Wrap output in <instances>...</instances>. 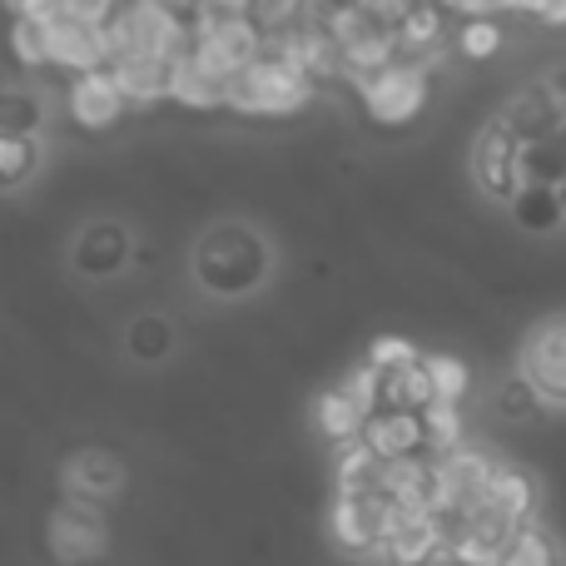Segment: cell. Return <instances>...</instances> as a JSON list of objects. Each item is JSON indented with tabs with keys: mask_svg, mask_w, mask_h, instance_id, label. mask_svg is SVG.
<instances>
[{
	"mask_svg": "<svg viewBox=\"0 0 566 566\" xmlns=\"http://www.w3.org/2000/svg\"><path fill=\"white\" fill-rule=\"evenodd\" d=\"M80 566H99V562H80Z\"/></svg>",
	"mask_w": 566,
	"mask_h": 566,
	"instance_id": "obj_39",
	"label": "cell"
},
{
	"mask_svg": "<svg viewBox=\"0 0 566 566\" xmlns=\"http://www.w3.org/2000/svg\"><path fill=\"white\" fill-rule=\"evenodd\" d=\"M428 95H432L428 70L408 65V60H398L392 70L373 75L368 85H358V99H363V109H368V119L373 125H388V129L412 125V119L422 115V105H428Z\"/></svg>",
	"mask_w": 566,
	"mask_h": 566,
	"instance_id": "obj_5",
	"label": "cell"
},
{
	"mask_svg": "<svg viewBox=\"0 0 566 566\" xmlns=\"http://www.w3.org/2000/svg\"><path fill=\"white\" fill-rule=\"evenodd\" d=\"M313 422H318V432L323 438H333V442H358L368 412H363L343 388H328L318 402H313Z\"/></svg>",
	"mask_w": 566,
	"mask_h": 566,
	"instance_id": "obj_21",
	"label": "cell"
},
{
	"mask_svg": "<svg viewBox=\"0 0 566 566\" xmlns=\"http://www.w3.org/2000/svg\"><path fill=\"white\" fill-rule=\"evenodd\" d=\"M0 6H6V10H10V15H15V10H20V0H0Z\"/></svg>",
	"mask_w": 566,
	"mask_h": 566,
	"instance_id": "obj_37",
	"label": "cell"
},
{
	"mask_svg": "<svg viewBox=\"0 0 566 566\" xmlns=\"http://www.w3.org/2000/svg\"><path fill=\"white\" fill-rule=\"evenodd\" d=\"M428 378H432V388H438V402H462L468 398V388H472V373H468V363L462 358H452V353H428Z\"/></svg>",
	"mask_w": 566,
	"mask_h": 566,
	"instance_id": "obj_28",
	"label": "cell"
},
{
	"mask_svg": "<svg viewBox=\"0 0 566 566\" xmlns=\"http://www.w3.org/2000/svg\"><path fill=\"white\" fill-rule=\"evenodd\" d=\"M542 25L547 30H566V0H547V10H542Z\"/></svg>",
	"mask_w": 566,
	"mask_h": 566,
	"instance_id": "obj_34",
	"label": "cell"
},
{
	"mask_svg": "<svg viewBox=\"0 0 566 566\" xmlns=\"http://www.w3.org/2000/svg\"><path fill=\"white\" fill-rule=\"evenodd\" d=\"M119 6H125V0H65V15H75V20H85V25L105 30L109 20L119 15Z\"/></svg>",
	"mask_w": 566,
	"mask_h": 566,
	"instance_id": "obj_32",
	"label": "cell"
},
{
	"mask_svg": "<svg viewBox=\"0 0 566 566\" xmlns=\"http://www.w3.org/2000/svg\"><path fill=\"white\" fill-rule=\"evenodd\" d=\"M205 6H229V10H249V0H205Z\"/></svg>",
	"mask_w": 566,
	"mask_h": 566,
	"instance_id": "obj_36",
	"label": "cell"
},
{
	"mask_svg": "<svg viewBox=\"0 0 566 566\" xmlns=\"http://www.w3.org/2000/svg\"><path fill=\"white\" fill-rule=\"evenodd\" d=\"M169 60L165 55H119L109 60V75H115L119 95L129 99V105H159V99H169Z\"/></svg>",
	"mask_w": 566,
	"mask_h": 566,
	"instance_id": "obj_16",
	"label": "cell"
},
{
	"mask_svg": "<svg viewBox=\"0 0 566 566\" xmlns=\"http://www.w3.org/2000/svg\"><path fill=\"white\" fill-rule=\"evenodd\" d=\"M169 343H175V333H169V323L159 318V313H145V318H135V328H129V353H135L139 363H159L169 353Z\"/></svg>",
	"mask_w": 566,
	"mask_h": 566,
	"instance_id": "obj_29",
	"label": "cell"
},
{
	"mask_svg": "<svg viewBox=\"0 0 566 566\" xmlns=\"http://www.w3.org/2000/svg\"><path fill=\"white\" fill-rule=\"evenodd\" d=\"M418 358L422 353L408 338H392V333L373 338V348H368V363H378V368H402V363H418Z\"/></svg>",
	"mask_w": 566,
	"mask_h": 566,
	"instance_id": "obj_31",
	"label": "cell"
},
{
	"mask_svg": "<svg viewBox=\"0 0 566 566\" xmlns=\"http://www.w3.org/2000/svg\"><path fill=\"white\" fill-rule=\"evenodd\" d=\"M502 45H507V35H502V20H497V15H482V20H458V30H452V50H458L462 60H472V65H482V60H492Z\"/></svg>",
	"mask_w": 566,
	"mask_h": 566,
	"instance_id": "obj_24",
	"label": "cell"
},
{
	"mask_svg": "<svg viewBox=\"0 0 566 566\" xmlns=\"http://www.w3.org/2000/svg\"><path fill=\"white\" fill-rule=\"evenodd\" d=\"M422 422H428V452L432 458H448V452H458L462 442H468L462 402H432V408L422 412Z\"/></svg>",
	"mask_w": 566,
	"mask_h": 566,
	"instance_id": "obj_25",
	"label": "cell"
},
{
	"mask_svg": "<svg viewBox=\"0 0 566 566\" xmlns=\"http://www.w3.org/2000/svg\"><path fill=\"white\" fill-rule=\"evenodd\" d=\"M195 274L209 293H219V298H239V293H249L264 279V244L239 224L214 229V234L199 244Z\"/></svg>",
	"mask_w": 566,
	"mask_h": 566,
	"instance_id": "obj_3",
	"label": "cell"
},
{
	"mask_svg": "<svg viewBox=\"0 0 566 566\" xmlns=\"http://www.w3.org/2000/svg\"><path fill=\"white\" fill-rule=\"evenodd\" d=\"M363 442L388 462L422 458L428 452V422H422L418 408H378L363 422Z\"/></svg>",
	"mask_w": 566,
	"mask_h": 566,
	"instance_id": "obj_11",
	"label": "cell"
},
{
	"mask_svg": "<svg viewBox=\"0 0 566 566\" xmlns=\"http://www.w3.org/2000/svg\"><path fill=\"white\" fill-rule=\"evenodd\" d=\"M50 70H65V75L109 70V35L75 15L50 20Z\"/></svg>",
	"mask_w": 566,
	"mask_h": 566,
	"instance_id": "obj_8",
	"label": "cell"
},
{
	"mask_svg": "<svg viewBox=\"0 0 566 566\" xmlns=\"http://www.w3.org/2000/svg\"><path fill=\"white\" fill-rule=\"evenodd\" d=\"M497 10L502 15H532L537 20L542 10H547V0H497Z\"/></svg>",
	"mask_w": 566,
	"mask_h": 566,
	"instance_id": "obj_33",
	"label": "cell"
},
{
	"mask_svg": "<svg viewBox=\"0 0 566 566\" xmlns=\"http://www.w3.org/2000/svg\"><path fill=\"white\" fill-rule=\"evenodd\" d=\"M105 35H109V60H119V55L179 60L195 50V25H189V15H175V10L159 6V0H125L119 15L105 25Z\"/></svg>",
	"mask_w": 566,
	"mask_h": 566,
	"instance_id": "obj_1",
	"label": "cell"
},
{
	"mask_svg": "<svg viewBox=\"0 0 566 566\" xmlns=\"http://www.w3.org/2000/svg\"><path fill=\"white\" fill-rule=\"evenodd\" d=\"M388 492V458L368 448V442H343L338 458V497H382Z\"/></svg>",
	"mask_w": 566,
	"mask_h": 566,
	"instance_id": "obj_17",
	"label": "cell"
},
{
	"mask_svg": "<svg viewBox=\"0 0 566 566\" xmlns=\"http://www.w3.org/2000/svg\"><path fill=\"white\" fill-rule=\"evenodd\" d=\"M129 99L119 95L115 75L109 70H90V75H75V85H70V115H75V125L85 129H115L119 119H125Z\"/></svg>",
	"mask_w": 566,
	"mask_h": 566,
	"instance_id": "obj_14",
	"label": "cell"
},
{
	"mask_svg": "<svg viewBox=\"0 0 566 566\" xmlns=\"http://www.w3.org/2000/svg\"><path fill=\"white\" fill-rule=\"evenodd\" d=\"M547 85H552V95H557V105H562V115H566V65H562V70H552Z\"/></svg>",
	"mask_w": 566,
	"mask_h": 566,
	"instance_id": "obj_35",
	"label": "cell"
},
{
	"mask_svg": "<svg viewBox=\"0 0 566 566\" xmlns=\"http://www.w3.org/2000/svg\"><path fill=\"white\" fill-rule=\"evenodd\" d=\"M562 542H557V532L547 527V522H522L517 532H512V542H507V552H502V566H562Z\"/></svg>",
	"mask_w": 566,
	"mask_h": 566,
	"instance_id": "obj_20",
	"label": "cell"
},
{
	"mask_svg": "<svg viewBox=\"0 0 566 566\" xmlns=\"http://www.w3.org/2000/svg\"><path fill=\"white\" fill-rule=\"evenodd\" d=\"M497 119L522 139V145H532V139H557V135H566V115H562V105H557V95H552L547 80H542V85H522L517 95L502 105Z\"/></svg>",
	"mask_w": 566,
	"mask_h": 566,
	"instance_id": "obj_12",
	"label": "cell"
},
{
	"mask_svg": "<svg viewBox=\"0 0 566 566\" xmlns=\"http://www.w3.org/2000/svg\"><path fill=\"white\" fill-rule=\"evenodd\" d=\"M512 219H517L527 234H552L566 219L557 185H522L517 199H512Z\"/></svg>",
	"mask_w": 566,
	"mask_h": 566,
	"instance_id": "obj_23",
	"label": "cell"
},
{
	"mask_svg": "<svg viewBox=\"0 0 566 566\" xmlns=\"http://www.w3.org/2000/svg\"><path fill=\"white\" fill-rule=\"evenodd\" d=\"M129 254H135V249H129L125 224H95V229H85V239L75 244V269L90 279H109L115 269H125Z\"/></svg>",
	"mask_w": 566,
	"mask_h": 566,
	"instance_id": "obj_18",
	"label": "cell"
},
{
	"mask_svg": "<svg viewBox=\"0 0 566 566\" xmlns=\"http://www.w3.org/2000/svg\"><path fill=\"white\" fill-rule=\"evenodd\" d=\"M557 195H562V209H566V179H562V185H557Z\"/></svg>",
	"mask_w": 566,
	"mask_h": 566,
	"instance_id": "obj_38",
	"label": "cell"
},
{
	"mask_svg": "<svg viewBox=\"0 0 566 566\" xmlns=\"http://www.w3.org/2000/svg\"><path fill=\"white\" fill-rule=\"evenodd\" d=\"M488 507L502 512L507 522H532L542 507V488L537 478H532L527 468H517V462H497L492 468V482H488Z\"/></svg>",
	"mask_w": 566,
	"mask_h": 566,
	"instance_id": "obj_15",
	"label": "cell"
},
{
	"mask_svg": "<svg viewBox=\"0 0 566 566\" xmlns=\"http://www.w3.org/2000/svg\"><path fill=\"white\" fill-rule=\"evenodd\" d=\"M10 55L25 70H50V25L45 20H10Z\"/></svg>",
	"mask_w": 566,
	"mask_h": 566,
	"instance_id": "obj_26",
	"label": "cell"
},
{
	"mask_svg": "<svg viewBox=\"0 0 566 566\" xmlns=\"http://www.w3.org/2000/svg\"><path fill=\"white\" fill-rule=\"evenodd\" d=\"M517 373L537 388L542 402L566 408V313H547L532 323L517 348Z\"/></svg>",
	"mask_w": 566,
	"mask_h": 566,
	"instance_id": "obj_4",
	"label": "cell"
},
{
	"mask_svg": "<svg viewBox=\"0 0 566 566\" xmlns=\"http://www.w3.org/2000/svg\"><path fill=\"white\" fill-rule=\"evenodd\" d=\"M388 497H338L328 512V532L343 552L353 557H373L382 542V527H388Z\"/></svg>",
	"mask_w": 566,
	"mask_h": 566,
	"instance_id": "obj_9",
	"label": "cell"
},
{
	"mask_svg": "<svg viewBox=\"0 0 566 566\" xmlns=\"http://www.w3.org/2000/svg\"><path fill=\"white\" fill-rule=\"evenodd\" d=\"M522 139L512 135L502 119H488V125L478 129V139H472V185L482 189V195L492 199V205H512L522 189Z\"/></svg>",
	"mask_w": 566,
	"mask_h": 566,
	"instance_id": "obj_6",
	"label": "cell"
},
{
	"mask_svg": "<svg viewBox=\"0 0 566 566\" xmlns=\"http://www.w3.org/2000/svg\"><path fill=\"white\" fill-rule=\"evenodd\" d=\"M60 478H65V492L75 502L99 507V502H115L119 492H125V462L105 448H80L75 458L60 468Z\"/></svg>",
	"mask_w": 566,
	"mask_h": 566,
	"instance_id": "obj_10",
	"label": "cell"
},
{
	"mask_svg": "<svg viewBox=\"0 0 566 566\" xmlns=\"http://www.w3.org/2000/svg\"><path fill=\"white\" fill-rule=\"evenodd\" d=\"M313 95V80L303 70H293L279 50H264L254 65H244L229 80V109L249 119H269V115H293L303 109Z\"/></svg>",
	"mask_w": 566,
	"mask_h": 566,
	"instance_id": "obj_2",
	"label": "cell"
},
{
	"mask_svg": "<svg viewBox=\"0 0 566 566\" xmlns=\"http://www.w3.org/2000/svg\"><path fill=\"white\" fill-rule=\"evenodd\" d=\"M40 139H20V135H0V189H20L30 175L40 169Z\"/></svg>",
	"mask_w": 566,
	"mask_h": 566,
	"instance_id": "obj_27",
	"label": "cell"
},
{
	"mask_svg": "<svg viewBox=\"0 0 566 566\" xmlns=\"http://www.w3.org/2000/svg\"><path fill=\"white\" fill-rule=\"evenodd\" d=\"M392 35H398L402 60H418L422 50L448 45V10H442L438 0H418V6H412L408 15L392 25Z\"/></svg>",
	"mask_w": 566,
	"mask_h": 566,
	"instance_id": "obj_19",
	"label": "cell"
},
{
	"mask_svg": "<svg viewBox=\"0 0 566 566\" xmlns=\"http://www.w3.org/2000/svg\"><path fill=\"white\" fill-rule=\"evenodd\" d=\"M40 125H45V99H40V90L0 85V135L40 139Z\"/></svg>",
	"mask_w": 566,
	"mask_h": 566,
	"instance_id": "obj_22",
	"label": "cell"
},
{
	"mask_svg": "<svg viewBox=\"0 0 566 566\" xmlns=\"http://www.w3.org/2000/svg\"><path fill=\"white\" fill-rule=\"evenodd\" d=\"M169 99L179 109H195V115H214V109H229V80L214 75L205 60L189 50V55L169 60Z\"/></svg>",
	"mask_w": 566,
	"mask_h": 566,
	"instance_id": "obj_13",
	"label": "cell"
},
{
	"mask_svg": "<svg viewBox=\"0 0 566 566\" xmlns=\"http://www.w3.org/2000/svg\"><path fill=\"white\" fill-rule=\"evenodd\" d=\"M50 552H55V562L65 566H80V562H99V552L109 547V532H105V517H99V507H90V502H75L70 497V507H60L55 517H50Z\"/></svg>",
	"mask_w": 566,
	"mask_h": 566,
	"instance_id": "obj_7",
	"label": "cell"
},
{
	"mask_svg": "<svg viewBox=\"0 0 566 566\" xmlns=\"http://www.w3.org/2000/svg\"><path fill=\"white\" fill-rule=\"evenodd\" d=\"M537 408H542V398H537V388H532L522 373H512L507 382L497 388V412L507 422H527V418H537Z\"/></svg>",
	"mask_w": 566,
	"mask_h": 566,
	"instance_id": "obj_30",
	"label": "cell"
}]
</instances>
